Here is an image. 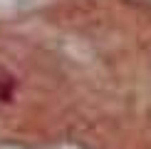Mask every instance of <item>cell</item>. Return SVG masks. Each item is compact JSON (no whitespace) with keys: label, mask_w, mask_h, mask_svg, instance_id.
<instances>
[{"label":"cell","mask_w":151,"mask_h":149,"mask_svg":"<svg viewBox=\"0 0 151 149\" xmlns=\"http://www.w3.org/2000/svg\"><path fill=\"white\" fill-rule=\"evenodd\" d=\"M12 90H15V80L12 77H0V102H10Z\"/></svg>","instance_id":"cell-1"}]
</instances>
